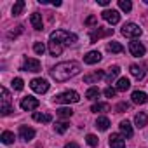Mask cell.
<instances>
[{
	"label": "cell",
	"instance_id": "cell-1",
	"mask_svg": "<svg viewBox=\"0 0 148 148\" xmlns=\"http://www.w3.org/2000/svg\"><path fill=\"white\" fill-rule=\"evenodd\" d=\"M77 42V35L64 30H56L49 37V52L51 56H59L66 45H73Z\"/></svg>",
	"mask_w": 148,
	"mask_h": 148
},
{
	"label": "cell",
	"instance_id": "cell-2",
	"mask_svg": "<svg viewBox=\"0 0 148 148\" xmlns=\"http://www.w3.org/2000/svg\"><path fill=\"white\" fill-rule=\"evenodd\" d=\"M79 73H80V63L77 61H63L51 68V77L56 82H66Z\"/></svg>",
	"mask_w": 148,
	"mask_h": 148
},
{
	"label": "cell",
	"instance_id": "cell-3",
	"mask_svg": "<svg viewBox=\"0 0 148 148\" xmlns=\"http://www.w3.org/2000/svg\"><path fill=\"white\" fill-rule=\"evenodd\" d=\"M56 103H63V105H70V103H79L80 101V96L77 91H66V92H61L54 98Z\"/></svg>",
	"mask_w": 148,
	"mask_h": 148
},
{
	"label": "cell",
	"instance_id": "cell-4",
	"mask_svg": "<svg viewBox=\"0 0 148 148\" xmlns=\"http://www.w3.org/2000/svg\"><path fill=\"white\" fill-rule=\"evenodd\" d=\"M120 32H122V35L127 37V38H138V37H141V33H143V30H141L138 25H134V23H125Z\"/></svg>",
	"mask_w": 148,
	"mask_h": 148
},
{
	"label": "cell",
	"instance_id": "cell-5",
	"mask_svg": "<svg viewBox=\"0 0 148 148\" xmlns=\"http://www.w3.org/2000/svg\"><path fill=\"white\" fill-rule=\"evenodd\" d=\"M110 35H113V28L96 26V30H94V32H91V35H89V40H91V44H96L99 38H103V37H110Z\"/></svg>",
	"mask_w": 148,
	"mask_h": 148
},
{
	"label": "cell",
	"instance_id": "cell-6",
	"mask_svg": "<svg viewBox=\"0 0 148 148\" xmlns=\"http://www.w3.org/2000/svg\"><path fill=\"white\" fill-rule=\"evenodd\" d=\"M30 87H32L35 92L44 94V92L49 91V82H47L45 79H33V80L30 82Z\"/></svg>",
	"mask_w": 148,
	"mask_h": 148
},
{
	"label": "cell",
	"instance_id": "cell-7",
	"mask_svg": "<svg viewBox=\"0 0 148 148\" xmlns=\"http://www.w3.org/2000/svg\"><path fill=\"white\" fill-rule=\"evenodd\" d=\"M0 112H2V115H9L12 112L11 108V94L5 87H2V106H0Z\"/></svg>",
	"mask_w": 148,
	"mask_h": 148
},
{
	"label": "cell",
	"instance_id": "cell-8",
	"mask_svg": "<svg viewBox=\"0 0 148 148\" xmlns=\"http://www.w3.org/2000/svg\"><path fill=\"white\" fill-rule=\"evenodd\" d=\"M40 68H42V64H40V61L38 59H35V58H26L25 59V64L21 66V70L23 71H40Z\"/></svg>",
	"mask_w": 148,
	"mask_h": 148
},
{
	"label": "cell",
	"instance_id": "cell-9",
	"mask_svg": "<svg viewBox=\"0 0 148 148\" xmlns=\"http://www.w3.org/2000/svg\"><path fill=\"white\" fill-rule=\"evenodd\" d=\"M101 16H103V19L108 21L110 25H117V23L120 21V14H119V11H115V9H105V11L101 12Z\"/></svg>",
	"mask_w": 148,
	"mask_h": 148
},
{
	"label": "cell",
	"instance_id": "cell-10",
	"mask_svg": "<svg viewBox=\"0 0 148 148\" xmlns=\"http://www.w3.org/2000/svg\"><path fill=\"white\" fill-rule=\"evenodd\" d=\"M38 105H40V101L37 98H33V96H26V98L21 99V108L25 112H32V110L38 108Z\"/></svg>",
	"mask_w": 148,
	"mask_h": 148
},
{
	"label": "cell",
	"instance_id": "cell-11",
	"mask_svg": "<svg viewBox=\"0 0 148 148\" xmlns=\"http://www.w3.org/2000/svg\"><path fill=\"white\" fill-rule=\"evenodd\" d=\"M129 51H131V54H132V56L139 58V56H145L146 47H145L141 42H131V44H129Z\"/></svg>",
	"mask_w": 148,
	"mask_h": 148
},
{
	"label": "cell",
	"instance_id": "cell-12",
	"mask_svg": "<svg viewBox=\"0 0 148 148\" xmlns=\"http://www.w3.org/2000/svg\"><path fill=\"white\" fill-rule=\"evenodd\" d=\"M101 52L99 51H91V52H87L86 56H84V63L86 64H96V63H99L101 61Z\"/></svg>",
	"mask_w": 148,
	"mask_h": 148
},
{
	"label": "cell",
	"instance_id": "cell-13",
	"mask_svg": "<svg viewBox=\"0 0 148 148\" xmlns=\"http://www.w3.org/2000/svg\"><path fill=\"white\" fill-rule=\"evenodd\" d=\"M105 77V71L103 70H98V71H92V73H87V75H84V82L86 84H96L99 79Z\"/></svg>",
	"mask_w": 148,
	"mask_h": 148
},
{
	"label": "cell",
	"instance_id": "cell-14",
	"mask_svg": "<svg viewBox=\"0 0 148 148\" xmlns=\"http://www.w3.org/2000/svg\"><path fill=\"white\" fill-rule=\"evenodd\" d=\"M19 136H21L23 141H30V139L35 138V129L26 127V125H21V127H19Z\"/></svg>",
	"mask_w": 148,
	"mask_h": 148
},
{
	"label": "cell",
	"instance_id": "cell-15",
	"mask_svg": "<svg viewBox=\"0 0 148 148\" xmlns=\"http://www.w3.org/2000/svg\"><path fill=\"white\" fill-rule=\"evenodd\" d=\"M146 66H148V64H145V66H139V64H131V68H129V70H131V73H132V77H134V79L141 80V79L145 77V73H146V71H145V68H146Z\"/></svg>",
	"mask_w": 148,
	"mask_h": 148
},
{
	"label": "cell",
	"instance_id": "cell-16",
	"mask_svg": "<svg viewBox=\"0 0 148 148\" xmlns=\"http://www.w3.org/2000/svg\"><path fill=\"white\" fill-rule=\"evenodd\" d=\"M110 146L112 148H125V139L120 134H112L110 136Z\"/></svg>",
	"mask_w": 148,
	"mask_h": 148
},
{
	"label": "cell",
	"instance_id": "cell-17",
	"mask_svg": "<svg viewBox=\"0 0 148 148\" xmlns=\"http://www.w3.org/2000/svg\"><path fill=\"white\" fill-rule=\"evenodd\" d=\"M131 98H132V103H136V105H145V103L148 101V96H146V92H143V91H134Z\"/></svg>",
	"mask_w": 148,
	"mask_h": 148
},
{
	"label": "cell",
	"instance_id": "cell-18",
	"mask_svg": "<svg viewBox=\"0 0 148 148\" xmlns=\"http://www.w3.org/2000/svg\"><path fill=\"white\" fill-rule=\"evenodd\" d=\"M119 127H120V132H122V136H125V138H132L134 131H132V125H131V122H127V120H122Z\"/></svg>",
	"mask_w": 148,
	"mask_h": 148
},
{
	"label": "cell",
	"instance_id": "cell-19",
	"mask_svg": "<svg viewBox=\"0 0 148 148\" xmlns=\"http://www.w3.org/2000/svg\"><path fill=\"white\" fill-rule=\"evenodd\" d=\"M30 21H32V26H33L37 32L44 30V25H42V16H40L38 12H33V14L30 16Z\"/></svg>",
	"mask_w": 148,
	"mask_h": 148
},
{
	"label": "cell",
	"instance_id": "cell-20",
	"mask_svg": "<svg viewBox=\"0 0 148 148\" xmlns=\"http://www.w3.org/2000/svg\"><path fill=\"white\" fill-rule=\"evenodd\" d=\"M134 124H136V127H145L146 124H148V115L145 113V112H139V113H136V117H134Z\"/></svg>",
	"mask_w": 148,
	"mask_h": 148
},
{
	"label": "cell",
	"instance_id": "cell-21",
	"mask_svg": "<svg viewBox=\"0 0 148 148\" xmlns=\"http://www.w3.org/2000/svg\"><path fill=\"white\" fill-rule=\"evenodd\" d=\"M120 73V68L115 64V66H112V68H108V73H106V82L108 84H112L115 79H117V75Z\"/></svg>",
	"mask_w": 148,
	"mask_h": 148
},
{
	"label": "cell",
	"instance_id": "cell-22",
	"mask_svg": "<svg viewBox=\"0 0 148 148\" xmlns=\"http://www.w3.org/2000/svg\"><path fill=\"white\" fill-rule=\"evenodd\" d=\"M33 120L42 122V124H49V122L52 120V117H51L49 113H40V112H35V113H33Z\"/></svg>",
	"mask_w": 148,
	"mask_h": 148
},
{
	"label": "cell",
	"instance_id": "cell-23",
	"mask_svg": "<svg viewBox=\"0 0 148 148\" xmlns=\"http://www.w3.org/2000/svg\"><path fill=\"white\" fill-rule=\"evenodd\" d=\"M110 110H112V106L108 103H96V105L91 106V112H94V113H98V112H110Z\"/></svg>",
	"mask_w": 148,
	"mask_h": 148
},
{
	"label": "cell",
	"instance_id": "cell-24",
	"mask_svg": "<svg viewBox=\"0 0 148 148\" xmlns=\"http://www.w3.org/2000/svg\"><path fill=\"white\" fill-rule=\"evenodd\" d=\"M96 127H98L99 131H106V129L110 127V120H108V117H98V120H96Z\"/></svg>",
	"mask_w": 148,
	"mask_h": 148
},
{
	"label": "cell",
	"instance_id": "cell-25",
	"mask_svg": "<svg viewBox=\"0 0 148 148\" xmlns=\"http://www.w3.org/2000/svg\"><path fill=\"white\" fill-rule=\"evenodd\" d=\"M129 87H131V82H129V79L122 77V79H119V82H117V87H115V89H117V91H122V92H124V91H127Z\"/></svg>",
	"mask_w": 148,
	"mask_h": 148
},
{
	"label": "cell",
	"instance_id": "cell-26",
	"mask_svg": "<svg viewBox=\"0 0 148 148\" xmlns=\"http://www.w3.org/2000/svg\"><path fill=\"white\" fill-rule=\"evenodd\" d=\"M0 139H2L4 145H11V143H14V132H11V131H4L2 136H0Z\"/></svg>",
	"mask_w": 148,
	"mask_h": 148
},
{
	"label": "cell",
	"instance_id": "cell-27",
	"mask_svg": "<svg viewBox=\"0 0 148 148\" xmlns=\"http://www.w3.org/2000/svg\"><path fill=\"white\" fill-rule=\"evenodd\" d=\"M56 115L59 117V119H70L71 115H73V110L68 106V108H59V110H56Z\"/></svg>",
	"mask_w": 148,
	"mask_h": 148
},
{
	"label": "cell",
	"instance_id": "cell-28",
	"mask_svg": "<svg viewBox=\"0 0 148 148\" xmlns=\"http://www.w3.org/2000/svg\"><path fill=\"white\" fill-rule=\"evenodd\" d=\"M25 2H23V0H18V2L12 5V16H19L21 12H23V9H25Z\"/></svg>",
	"mask_w": 148,
	"mask_h": 148
},
{
	"label": "cell",
	"instance_id": "cell-29",
	"mask_svg": "<svg viewBox=\"0 0 148 148\" xmlns=\"http://www.w3.org/2000/svg\"><path fill=\"white\" fill-rule=\"evenodd\" d=\"M106 49H108L110 52H124V45L119 44V42H110Z\"/></svg>",
	"mask_w": 148,
	"mask_h": 148
},
{
	"label": "cell",
	"instance_id": "cell-30",
	"mask_svg": "<svg viewBox=\"0 0 148 148\" xmlns=\"http://www.w3.org/2000/svg\"><path fill=\"white\" fill-rule=\"evenodd\" d=\"M86 98H87V99H98V98H99V89H98V87H91V89H87Z\"/></svg>",
	"mask_w": 148,
	"mask_h": 148
},
{
	"label": "cell",
	"instance_id": "cell-31",
	"mask_svg": "<svg viewBox=\"0 0 148 148\" xmlns=\"http://www.w3.org/2000/svg\"><path fill=\"white\" fill-rule=\"evenodd\" d=\"M54 131H56L58 134H64V132L68 131V124H66V122H56V124H54Z\"/></svg>",
	"mask_w": 148,
	"mask_h": 148
},
{
	"label": "cell",
	"instance_id": "cell-32",
	"mask_svg": "<svg viewBox=\"0 0 148 148\" xmlns=\"http://www.w3.org/2000/svg\"><path fill=\"white\" fill-rule=\"evenodd\" d=\"M119 7L124 11V12H129L132 9V4H131V0H119Z\"/></svg>",
	"mask_w": 148,
	"mask_h": 148
},
{
	"label": "cell",
	"instance_id": "cell-33",
	"mask_svg": "<svg viewBox=\"0 0 148 148\" xmlns=\"http://www.w3.org/2000/svg\"><path fill=\"white\" fill-rule=\"evenodd\" d=\"M33 51H35L38 56H44V52H45V45H44L42 42H35V44H33Z\"/></svg>",
	"mask_w": 148,
	"mask_h": 148
},
{
	"label": "cell",
	"instance_id": "cell-34",
	"mask_svg": "<svg viewBox=\"0 0 148 148\" xmlns=\"http://www.w3.org/2000/svg\"><path fill=\"white\" fill-rule=\"evenodd\" d=\"M12 87L16 89V91H23V87H25V82H23V79H14L12 80Z\"/></svg>",
	"mask_w": 148,
	"mask_h": 148
},
{
	"label": "cell",
	"instance_id": "cell-35",
	"mask_svg": "<svg viewBox=\"0 0 148 148\" xmlns=\"http://www.w3.org/2000/svg\"><path fill=\"white\" fill-rule=\"evenodd\" d=\"M86 141H87V145L89 146H98V136H94V134H87V138H86Z\"/></svg>",
	"mask_w": 148,
	"mask_h": 148
},
{
	"label": "cell",
	"instance_id": "cell-36",
	"mask_svg": "<svg viewBox=\"0 0 148 148\" xmlns=\"http://www.w3.org/2000/svg\"><path fill=\"white\" fill-rule=\"evenodd\" d=\"M129 108H131V105L122 101V103H119V105L115 106V112H117V113H120V112H124V110H129Z\"/></svg>",
	"mask_w": 148,
	"mask_h": 148
},
{
	"label": "cell",
	"instance_id": "cell-37",
	"mask_svg": "<svg viewBox=\"0 0 148 148\" xmlns=\"http://www.w3.org/2000/svg\"><path fill=\"white\" fill-rule=\"evenodd\" d=\"M115 92H117V89H113V87H106V89H105V96H106V98H113Z\"/></svg>",
	"mask_w": 148,
	"mask_h": 148
},
{
	"label": "cell",
	"instance_id": "cell-38",
	"mask_svg": "<svg viewBox=\"0 0 148 148\" xmlns=\"http://www.w3.org/2000/svg\"><path fill=\"white\" fill-rule=\"evenodd\" d=\"M96 23H98L96 16H89V18L86 19V25H87V26H92V25H96Z\"/></svg>",
	"mask_w": 148,
	"mask_h": 148
},
{
	"label": "cell",
	"instance_id": "cell-39",
	"mask_svg": "<svg viewBox=\"0 0 148 148\" xmlns=\"http://www.w3.org/2000/svg\"><path fill=\"white\" fill-rule=\"evenodd\" d=\"M21 32H23V26H18V30H16V32H11V33H9V38H16Z\"/></svg>",
	"mask_w": 148,
	"mask_h": 148
},
{
	"label": "cell",
	"instance_id": "cell-40",
	"mask_svg": "<svg viewBox=\"0 0 148 148\" xmlns=\"http://www.w3.org/2000/svg\"><path fill=\"white\" fill-rule=\"evenodd\" d=\"M64 148H79V145L77 143H68V145H64Z\"/></svg>",
	"mask_w": 148,
	"mask_h": 148
},
{
	"label": "cell",
	"instance_id": "cell-41",
	"mask_svg": "<svg viewBox=\"0 0 148 148\" xmlns=\"http://www.w3.org/2000/svg\"><path fill=\"white\" fill-rule=\"evenodd\" d=\"M98 4H99V5H108L110 0H98Z\"/></svg>",
	"mask_w": 148,
	"mask_h": 148
}]
</instances>
